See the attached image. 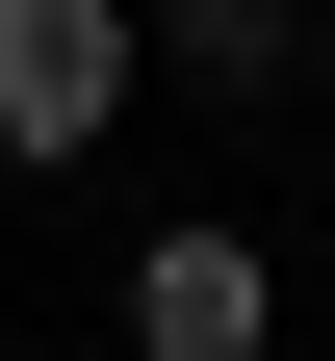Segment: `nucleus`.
<instances>
[{
	"label": "nucleus",
	"instance_id": "obj_1",
	"mask_svg": "<svg viewBox=\"0 0 335 361\" xmlns=\"http://www.w3.org/2000/svg\"><path fill=\"white\" fill-rule=\"evenodd\" d=\"M129 104H155V26H129V0H0V155L26 180H78Z\"/></svg>",
	"mask_w": 335,
	"mask_h": 361
},
{
	"label": "nucleus",
	"instance_id": "obj_2",
	"mask_svg": "<svg viewBox=\"0 0 335 361\" xmlns=\"http://www.w3.org/2000/svg\"><path fill=\"white\" fill-rule=\"evenodd\" d=\"M284 336V284H258V233H207V207H181L155 258H129V361H258Z\"/></svg>",
	"mask_w": 335,
	"mask_h": 361
},
{
	"label": "nucleus",
	"instance_id": "obj_3",
	"mask_svg": "<svg viewBox=\"0 0 335 361\" xmlns=\"http://www.w3.org/2000/svg\"><path fill=\"white\" fill-rule=\"evenodd\" d=\"M129 26H155L181 78H284V52H310V0H129Z\"/></svg>",
	"mask_w": 335,
	"mask_h": 361
}]
</instances>
